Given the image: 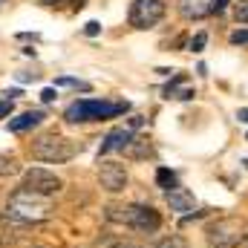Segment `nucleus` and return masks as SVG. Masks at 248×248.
Returning a JSON list of instances; mask_svg holds the SVG:
<instances>
[{"mask_svg": "<svg viewBox=\"0 0 248 248\" xmlns=\"http://www.w3.org/2000/svg\"><path fill=\"white\" fill-rule=\"evenodd\" d=\"M237 119H240L243 124H248V110H240V113H237Z\"/></svg>", "mask_w": 248, "mask_h": 248, "instance_id": "29", "label": "nucleus"}, {"mask_svg": "<svg viewBox=\"0 0 248 248\" xmlns=\"http://www.w3.org/2000/svg\"><path fill=\"white\" fill-rule=\"evenodd\" d=\"M156 185L162 187L165 193H170L173 187H179V182H176V173H173V170H168V168H159V170H156Z\"/></svg>", "mask_w": 248, "mask_h": 248, "instance_id": "14", "label": "nucleus"}, {"mask_svg": "<svg viewBox=\"0 0 248 248\" xmlns=\"http://www.w3.org/2000/svg\"><path fill=\"white\" fill-rule=\"evenodd\" d=\"M237 240H240V222L237 219H219L208 228V243L214 248L234 246Z\"/></svg>", "mask_w": 248, "mask_h": 248, "instance_id": "8", "label": "nucleus"}, {"mask_svg": "<svg viewBox=\"0 0 248 248\" xmlns=\"http://www.w3.org/2000/svg\"><path fill=\"white\" fill-rule=\"evenodd\" d=\"M107 219L122 222L127 228L139 231V234H156L162 228V217L156 208L150 205H124V208H107Z\"/></svg>", "mask_w": 248, "mask_h": 248, "instance_id": "3", "label": "nucleus"}, {"mask_svg": "<svg viewBox=\"0 0 248 248\" xmlns=\"http://www.w3.org/2000/svg\"><path fill=\"white\" fill-rule=\"evenodd\" d=\"M44 119H46L44 110H26V113L9 119V130H12V133H26V130H32V127H38Z\"/></svg>", "mask_w": 248, "mask_h": 248, "instance_id": "11", "label": "nucleus"}, {"mask_svg": "<svg viewBox=\"0 0 248 248\" xmlns=\"http://www.w3.org/2000/svg\"><path fill=\"white\" fill-rule=\"evenodd\" d=\"M3 95H9V101H12V98H17V95H20V90H6Z\"/></svg>", "mask_w": 248, "mask_h": 248, "instance_id": "28", "label": "nucleus"}, {"mask_svg": "<svg viewBox=\"0 0 248 248\" xmlns=\"http://www.w3.org/2000/svg\"><path fill=\"white\" fill-rule=\"evenodd\" d=\"M211 6H214V0H179V15L185 20H202L214 12Z\"/></svg>", "mask_w": 248, "mask_h": 248, "instance_id": "9", "label": "nucleus"}, {"mask_svg": "<svg viewBox=\"0 0 248 248\" xmlns=\"http://www.w3.org/2000/svg\"><path fill=\"white\" fill-rule=\"evenodd\" d=\"M168 205L176 214H190V211H196V196L190 190H185V187H173L168 193Z\"/></svg>", "mask_w": 248, "mask_h": 248, "instance_id": "10", "label": "nucleus"}, {"mask_svg": "<svg viewBox=\"0 0 248 248\" xmlns=\"http://www.w3.org/2000/svg\"><path fill=\"white\" fill-rule=\"evenodd\" d=\"M98 182L107 193H122L127 187V168L119 162H101L98 165Z\"/></svg>", "mask_w": 248, "mask_h": 248, "instance_id": "7", "label": "nucleus"}, {"mask_svg": "<svg viewBox=\"0 0 248 248\" xmlns=\"http://www.w3.org/2000/svg\"><path fill=\"white\" fill-rule=\"evenodd\" d=\"M20 173V165L15 156H0V176H15Z\"/></svg>", "mask_w": 248, "mask_h": 248, "instance_id": "16", "label": "nucleus"}, {"mask_svg": "<svg viewBox=\"0 0 248 248\" xmlns=\"http://www.w3.org/2000/svg\"><path fill=\"white\" fill-rule=\"evenodd\" d=\"M9 116H12V101L3 98V101H0V119H9Z\"/></svg>", "mask_w": 248, "mask_h": 248, "instance_id": "22", "label": "nucleus"}, {"mask_svg": "<svg viewBox=\"0 0 248 248\" xmlns=\"http://www.w3.org/2000/svg\"><path fill=\"white\" fill-rule=\"evenodd\" d=\"M165 12H168L165 0H133L127 20L133 29H153L156 23H162Z\"/></svg>", "mask_w": 248, "mask_h": 248, "instance_id": "5", "label": "nucleus"}, {"mask_svg": "<svg viewBox=\"0 0 248 248\" xmlns=\"http://www.w3.org/2000/svg\"><path fill=\"white\" fill-rule=\"evenodd\" d=\"M58 84H61V87H75V90H84V93L90 90V84H87V81H75V78H58Z\"/></svg>", "mask_w": 248, "mask_h": 248, "instance_id": "21", "label": "nucleus"}, {"mask_svg": "<svg viewBox=\"0 0 248 248\" xmlns=\"http://www.w3.org/2000/svg\"><path fill=\"white\" fill-rule=\"evenodd\" d=\"M205 44H208V35H205V32H199L196 38H190V52H202V49H205Z\"/></svg>", "mask_w": 248, "mask_h": 248, "instance_id": "20", "label": "nucleus"}, {"mask_svg": "<svg viewBox=\"0 0 248 248\" xmlns=\"http://www.w3.org/2000/svg\"><path fill=\"white\" fill-rule=\"evenodd\" d=\"M41 3H44V6H63L66 0H41Z\"/></svg>", "mask_w": 248, "mask_h": 248, "instance_id": "27", "label": "nucleus"}, {"mask_svg": "<svg viewBox=\"0 0 248 248\" xmlns=\"http://www.w3.org/2000/svg\"><path fill=\"white\" fill-rule=\"evenodd\" d=\"M225 6H228V0H214V6H211V9H214V12H217V15H219V12H222V9H225Z\"/></svg>", "mask_w": 248, "mask_h": 248, "instance_id": "24", "label": "nucleus"}, {"mask_svg": "<svg viewBox=\"0 0 248 248\" xmlns=\"http://www.w3.org/2000/svg\"><path fill=\"white\" fill-rule=\"evenodd\" d=\"M228 41H231L234 46H240V49H248V29H234Z\"/></svg>", "mask_w": 248, "mask_h": 248, "instance_id": "18", "label": "nucleus"}, {"mask_svg": "<svg viewBox=\"0 0 248 248\" xmlns=\"http://www.w3.org/2000/svg\"><path fill=\"white\" fill-rule=\"evenodd\" d=\"M130 159H147L150 156V144L147 141H141V139H133L130 144H127V150H124Z\"/></svg>", "mask_w": 248, "mask_h": 248, "instance_id": "15", "label": "nucleus"}, {"mask_svg": "<svg viewBox=\"0 0 248 248\" xmlns=\"http://www.w3.org/2000/svg\"><path fill=\"white\" fill-rule=\"evenodd\" d=\"M182 81H185V78H182V75H176V78H173V84L165 90V98H173V101H187V98H193V95H196L193 90H182V87H176V84H182Z\"/></svg>", "mask_w": 248, "mask_h": 248, "instance_id": "13", "label": "nucleus"}, {"mask_svg": "<svg viewBox=\"0 0 248 248\" xmlns=\"http://www.w3.org/2000/svg\"><path fill=\"white\" fill-rule=\"evenodd\" d=\"M98 29H101V26H98L95 20H93V23H87V35H98Z\"/></svg>", "mask_w": 248, "mask_h": 248, "instance_id": "26", "label": "nucleus"}, {"mask_svg": "<svg viewBox=\"0 0 248 248\" xmlns=\"http://www.w3.org/2000/svg\"><path fill=\"white\" fill-rule=\"evenodd\" d=\"M133 141V133L130 130H113L104 144H101V153H113V150H127V144Z\"/></svg>", "mask_w": 248, "mask_h": 248, "instance_id": "12", "label": "nucleus"}, {"mask_svg": "<svg viewBox=\"0 0 248 248\" xmlns=\"http://www.w3.org/2000/svg\"><path fill=\"white\" fill-rule=\"evenodd\" d=\"M110 248H141V246H136V243H124V240H119V243H113Z\"/></svg>", "mask_w": 248, "mask_h": 248, "instance_id": "25", "label": "nucleus"}, {"mask_svg": "<svg viewBox=\"0 0 248 248\" xmlns=\"http://www.w3.org/2000/svg\"><path fill=\"white\" fill-rule=\"evenodd\" d=\"M156 248H187L185 237H179V234H170V237H165V240H159V246Z\"/></svg>", "mask_w": 248, "mask_h": 248, "instance_id": "17", "label": "nucleus"}, {"mask_svg": "<svg viewBox=\"0 0 248 248\" xmlns=\"http://www.w3.org/2000/svg\"><path fill=\"white\" fill-rule=\"evenodd\" d=\"M0 237H3V219H0Z\"/></svg>", "mask_w": 248, "mask_h": 248, "instance_id": "30", "label": "nucleus"}, {"mask_svg": "<svg viewBox=\"0 0 248 248\" xmlns=\"http://www.w3.org/2000/svg\"><path fill=\"white\" fill-rule=\"evenodd\" d=\"M41 98H44V101H46V104H49V101H55V98H58V93H55V90H52V87H46V90H44V93H41Z\"/></svg>", "mask_w": 248, "mask_h": 248, "instance_id": "23", "label": "nucleus"}, {"mask_svg": "<svg viewBox=\"0 0 248 248\" xmlns=\"http://www.w3.org/2000/svg\"><path fill=\"white\" fill-rule=\"evenodd\" d=\"M6 217L15 219V222H44L52 217V205H49V196H41V193H32L26 187H17L9 202H6Z\"/></svg>", "mask_w": 248, "mask_h": 248, "instance_id": "1", "label": "nucleus"}, {"mask_svg": "<svg viewBox=\"0 0 248 248\" xmlns=\"http://www.w3.org/2000/svg\"><path fill=\"white\" fill-rule=\"evenodd\" d=\"M127 110V101H98V98H81L72 101L63 113L69 124H87V122H110Z\"/></svg>", "mask_w": 248, "mask_h": 248, "instance_id": "2", "label": "nucleus"}, {"mask_svg": "<svg viewBox=\"0 0 248 248\" xmlns=\"http://www.w3.org/2000/svg\"><path fill=\"white\" fill-rule=\"evenodd\" d=\"M234 17L240 23H248V0H237L234 3Z\"/></svg>", "mask_w": 248, "mask_h": 248, "instance_id": "19", "label": "nucleus"}, {"mask_svg": "<svg viewBox=\"0 0 248 248\" xmlns=\"http://www.w3.org/2000/svg\"><path fill=\"white\" fill-rule=\"evenodd\" d=\"M20 187H26L32 193H41V196H52V193H58L63 187V182L46 168H29L23 173V185Z\"/></svg>", "mask_w": 248, "mask_h": 248, "instance_id": "6", "label": "nucleus"}, {"mask_svg": "<svg viewBox=\"0 0 248 248\" xmlns=\"http://www.w3.org/2000/svg\"><path fill=\"white\" fill-rule=\"evenodd\" d=\"M32 156L38 162H49V165H63L69 159L78 156V144L63 139V136H55V133H46L41 139L32 141Z\"/></svg>", "mask_w": 248, "mask_h": 248, "instance_id": "4", "label": "nucleus"}]
</instances>
